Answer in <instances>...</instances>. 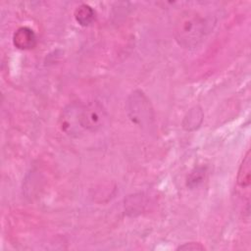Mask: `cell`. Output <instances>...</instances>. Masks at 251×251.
Returning a JSON list of instances; mask_svg holds the SVG:
<instances>
[{
	"instance_id": "obj_7",
	"label": "cell",
	"mask_w": 251,
	"mask_h": 251,
	"mask_svg": "<svg viewBox=\"0 0 251 251\" xmlns=\"http://www.w3.org/2000/svg\"><path fill=\"white\" fill-rule=\"evenodd\" d=\"M75 19L81 26H88L95 21V11L86 4L79 5L75 11Z\"/></svg>"
},
{
	"instance_id": "obj_1",
	"label": "cell",
	"mask_w": 251,
	"mask_h": 251,
	"mask_svg": "<svg viewBox=\"0 0 251 251\" xmlns=\"http://www.w3.org/2000/svg\"><path fill=\"white\" fill-rule=\"evenodd\" d=\"M209 19L197 11L186 10L177 17L174 35L176 42L184 48H194L198 46L209 31Z\"/></svg>"
},
{
	"instance_id": "obj_9",
	"label": "cell",
	"mask_w": 251,
	"mask_h": 251,
	"mask_svg": "<svg viewBox=\"0 0 251 251\" xmlns=\"http://www.w3.org/2000/svg\"><path fill=\"white\" fill-rule=\"evenodd\" d=\"M206 176V168L197 167L189 174L186 181V185L190 188L197 187L205 178Z\"/></svg>"
},
{
	"instance_id": "obj_5",
	"label": "cell",
	"mask_w": 251,
	"mask_h": 251,
	"mask_svg": "<svg viewBox=\"0 0 251 251\" xmlns=\"http://www.w3.org/2000/svg\"><path fill=\"white\" fill-rule=\"evenodd\" d=\"M236 182L238 189L243 191V198L246 197V199L249 200L251 184V155L249 150L247 151L239 166Z\"/></svg>"
},
{
	"instance_id": "obj_8",
	"label": "cell",
	"mask_w": 251,
	"mask_h": 251,
	"mask_svg": "<svg viewBox=\"0 0 251 251\" xmlns=\"http://www.w3.org/2000/svg\"><path fill=\"white\" fill-rule=\"evenodd\" d=\"M202 119H203V113L201 108L194 107L184 117L182 122V126L186 130H193L200 126Z\"/></svg>"
},
{
	"instance_id": "obj_6",
	"label": "cell",
	"mask_w": 251,
	"mask_h": 251,
	"mask_svg": "<svg viewBox=\"0 0 251 251\" xmlns=\"http://www.w3.org/2000/svg\"><path fill=\"white\" fill-rule=\"evenodd\" d=\"M35 32L28 26L19 27L13 35L14 45L21 50H29L36 45Z\"/></svg>"
},
{
	"instance_id": "obj_10",
	"label": "cell",
	"mask_w": 251,
	"mask_h": 251,
	"mask_svg": "<svg viewBox=\"0 0 251 251\" xmlns=\"http://www.w3.org/2000/svg\"><path fill=\"white\" fill-rule=\"evenodd\" d=\"M204 249L205 247L198 242H188L177 247V250H183V251H200Z\"/></svg>"
},
{
	"instance_id": "obj_2",
	"label": "cell",
	"mask_w": 251,
	"mask_h": 251,
	"mask_svg": "<svg viewBox=\"0 0 251 251\" xmlns=\"http://www.w3.org/2000/svg\"><path fill=\"white\" fill-rule=\"evenodd\" d=\"M129 119L138 126H148L153 120V110L150 101L139 90L132 92L126 103Z\"/></svg>"
},
{
	"instance_id": "obj_4",
	"label": "cell",
	"mask_w": 251,
	"mask_h": 251,
	"mask_svg": "<svg viewBox=\"0 0 251 251\" xmlns=\"http://www.w3.org/2000/svg\"><path fill=\"white\" fill-rule=\"evenodd\" d=\"M81 104L72 103L68 105L61 113L59 126L62 131L71 136H78L83 132L79 123V110Z\"/></svg>"
},
{
	"instance_id": "obj_3",
	"label": "cell",
	"mask_w": 251,
	"mask_h": 251,
	"mask_svg": "<svg viewBox=\"0 0 251 251\" xmlns=\"http://www.w3.org/2000/svg\"><path fill=\"white\" fill-rule=\"evenodd\" d=\"M107 120L105 108L97 101L80 106L79 123L83 131L94 132L102 128Z\"/></svg>"
}]
</instances>
